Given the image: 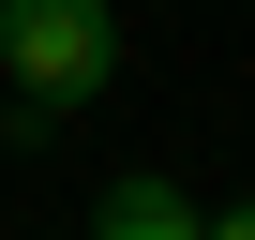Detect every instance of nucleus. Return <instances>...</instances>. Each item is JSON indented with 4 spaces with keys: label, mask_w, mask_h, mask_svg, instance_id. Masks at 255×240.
<instances>
[{
    "label": "nucleus",
    "mask_w": 255,
    "mask_h": 240,
    "mask_svg": "<svg viewBox=\"0 0 255 240\" xmlns=\"http://www.w3.org/2000/svg\"><path fill=\"white\" fill-rule=\"evenodd\" d=\"M0 75H15V135H60L120 75V15L105 0H0Z\"/></svg>",
    "instance_id": "obj_1"
},
{
    "label": "nucleus",
    "mask_w": 255,
    "mask_h": 240,
    "mask_svg": "<svg viewBox=\"0 0 255 240\" xmlns=\"http://www.w3.org/2000/svg\"><path fill=\"white\" fill-rule=\"evenodd\" d=\"M210 210L180 195V180H105V210H90V240H195Z\"/></svg>",
    "instance_id": "obj_2"
},
{
    "label": "nucleus",
    "mask_w": 255,
    "mask_h": 240,
    "mask_svg": "<svg viewBox=\"0 0 255 240\" xmlns=\"http://www.w3.org/2000/svg\"><path fill=\"white\" fill-rule=\"evenodd\" d=\"M195 240H255V195H225V210H210V225H195Z\"/></svg>",
    "instance_id": "obj_3"
}]
</instances>
